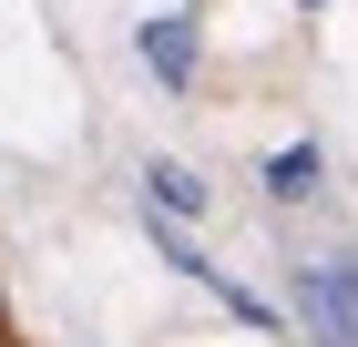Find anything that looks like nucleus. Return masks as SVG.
<instances>
[{"label": "nucleus", "mask_w": 358, "mask_h": 347, "mask_svg": "<svg viewBox=\"0 0 358 347\" xmlns=\"http://www.w3.org/2000/svg\"><path fill=\"white\" fill-rule=\"evenodd\" d=\"M297 327L307 347H358V256H297Z\"/></svg>", "instance_id": "f257e3e1"}, {"label": "nucleus", "mask_w": 358, "mask_h": 347, "mask_svg": "<svg viewBox=\"0 0 358 347\" xmlns=\"http://www.w3.org/2000/svg\"><path fill=\"white\" fill-rule=\"evenodd\" d=\"M143 194H154V214H164V225H194V214H205V174H194V163H174V154L143 163Z\"/></svg>", "instance_id": "7ed1b4c3"}, {"label": "nucleus", "mask_w": 358, "mask_h": 347, "mask_svg": "<svg viewBox=\"0 0 358 347\" xmlns=\"http://www.w3.org/2000/svg\"><path fill=\"white\" fill-rule=\"evenodd\" d=\"M317 174H328V154H317V143H276V154H266V194H276V205H307V194H317Z\"/></svg>", "instance_id": "20e7f679"}, {"label": "nucleus", "mask_w": 358, "mask_h": 347, "mask_svg": "<svg viewBox=\"0 0 358 347\" xmlns=\"http://www.w3.org/2000/svg\"><path fill=\"white\" fill-rule=\"evenodd\" d=\"M307 10H317V0H307Z\"/></svg>", "instance_id": "39448f33"}, {"label": "nucleus", "mask_w": 358, "mask_h": 347, "mask_svg": "<svg viewBox=\"0 0 358 347\" xmlns=\"http://www.w3.org/2000/svg\"><path fill=\"white\" fill-rule=\"evenodd\" d=\"M143 72L164 82V92H194V21L185 10H154L143 21Z\"/></svg>", "instance_id": "f03ea898"}]
</instances>
